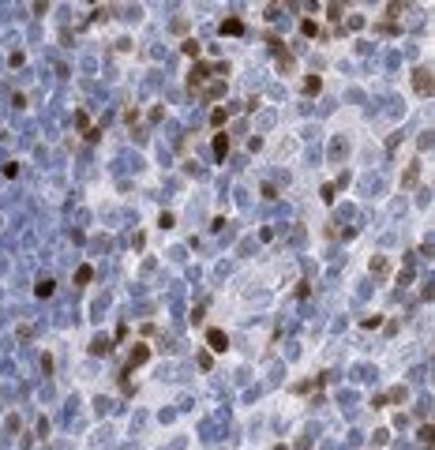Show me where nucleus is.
<instances>
[{
  "instance_id": "nucleus-14",
  "label": "nucleus",
  "mask_w": 435,
  "mask_h": 450,
  "mask_svg": "<svg viewBox=\"0 0 435 450\" xmlns=\"http://www.w3.org/2000/svg\"><path fill=\"white\" fill-rule=\"evenodd\" d=\"M372 270H375V274H386V259H372Z\"/></svg>"
},
{
  "instance_id": "nucleus-5",
  "label": "nucleus",
  "mask_w": 435,
  "mask_h": 450,
  "mask_svg": "<svg viewBox=\"0 0 435 450\" xmlns=\"http://www.w3.org/2000/svg\"><path fill=\"white\" fill-rule=\"evenodd\" d=\"M214 154H218V162L229 154V135H225V131H218V135H214Z\"/></svg>"
},
{
  "instance_id": "nucleus-8",
  "label": "nucleus",
  "mask_w": 435,
  "mask_h": 450,
  "mask_svg": "<svg viewBox=\"0 0 435 450\" xmlns=\"http://www.w3.org/2000/svg\"><path fill=\"white\" fill-rule=\"evenodd\" d=\"M53 289H57V285H53V278H42L34 293H38V297H53Z\"/></svg>"
},
{
  "instance_id": "nucleus-3",
  "label": "nucleus",
  "mask_w": 435,
  "mask_h": 450,
  "mask_svg": "<svg viewBox=\"0 0 435 450\" xmlns=\"http://www.w3.org/2000/svg\"><path fill=\"white\" fill-rule=\"evenodd\" d=\"M206 341H210L214 353H225V349H229V338H225L222 330H210V334H206Z\"/></svg>"
},
{
  "instance_id": "nucleus-12",
  "label": "nucleus",
  "mask_w": 435,
  "mask_h": 450,
  "mask_svg": "<svg viewBox=\"0 0 435 450\" xmlns=\"http://www.w3.org/2000/svg\"><path fill=\"white\" fill-rule=\"evenodd\" d=\"M300 34H308V38H315L319 34V26L311 23V19H304V23H300Z\"/></svg>"
},
{
  "instance_id": "nucleus-9",
  "label": "nucleus",
  "mask_w": 435,
  "mask_h": 450,
  "mask_svg": "<svg viewBox=\"0 0 435 450\" xmlns=\"http://www.w3.org/2000/svg\"><path fill=\"white\" fill-rule=\"evenodd\" d=\"M319 86H323V83H319V75H308L304 79V94H319Z\"/></svg>"
},
{
  "instance_id": "nucleus-4",
  "label": "nucleus",
  "mask_w": 435,
  "mask_h": 450,
  "mask_svg": "<svg viewBox=\"0 0 435 450\" xmlns=\"http://www.w3.org/2000/svg\"><path fill=\"white\" fill-rule=\"evenodd\" d=\"M206 98V102H214V98H222L225 94V79H218V83H210V86H203V90H199Z\"/></svg>"
},
{
  "instance_id": "nucleus-10",
  "label": "nucleus",
  "mask_w": 435,
  "mask_h": 450,
  "mask_svg": "<svg viewBox=\"0 0 435 450\" xmlns=\"http://www.w3.org/2000/svg\"><path fill=\"white\" fill-rule=\"evenodd\" d=\"M180 49H184V57H199V42H195V38H188Z\"/></svg>"
},
{
  "instance_id": "nucleus-13",
  "label": "nucleus",
  "mask_w": 435,
  "mask_h": 450,
  "mask_svg": "<svg viewBox=\"0 0 435 450\" xmlns=\"http://www.w3.org/2000/svg\"><path fill=\"white\" fill-rule=\"evenodd\" d=\"M225 117H229L225 109H214V113H210V124H214V128H222V124H225Z\"/></svg>"
},
{
  "instance_id": "nucleus-1",
  "label": "nucleus",
  "mask_w": 435,
  "mask_h": 450,
  "mask_svg": "<svg viewBox=\"0 0 435 450\" xmlns=\"http://www.w3.org/2000/svg\"><path fill=\"white\" fill-rule=\"evenodd\" d=\"M413 86H417V94H432V71L417 68V71H413Z\"/></svg>"
},
{
  "instance_id": "nucleus-6",
  "label": "nucleus",
  "mask_w": 435,
  "mask_h": 450,
  "mask_svg": "<svg viewBox=\"0 0 435 450\" xmlns=\"http://www.w3.org/2000/svg\"><path fill=\"white\" fill-rule=\"evenodd\" d=\"M222 34L240 38V34H244V23H240V19H225V23H222Z\"/></svg>"
},
{
  "instance_id": "nucleus-11",
  "label": "nucleus",
  "mask_w": 435,
  "mask_h": 450,
  "mask_svg": "<svg viewBox=\"0 0 435 450\" xmlns=\"http://www.w3.org/2000/svg\"><path fill=\"white\" fill-rule=\"evenodd\" d=\"M90 278H94V270H90V266H79V270H75V281H79V285H86Z\"/></svg>"
},
{
  "instance_id": "nucleus-7",
  "label": "nucleus",
  "mask_w": 435,
  "mask_h": 450,
  "mask_svg": "<svg viewBox=\"0 0 435 450\" xmlns=\"http://www.w3.org/2000/svg\"><path fill=\"white\" fill-rule=\"evenodd\" d=\"M109 349H113V345H109V338H105V334H98V338L90 341V353H98V357H102V353H109Z\"/></svg>"
},
{
  "instance_id": "nucleus-2",
  "label": "nucleus",
  "mask_w": 435,
  "mask_h": 450,
  "mask_svg": "<svg viewBox=\"0 0 435 450\" xmlns=\"http://www.w3.org/2000/svg\"><path fill=\"white\" fill-rule=\"evenodd\" d=\"M146 360H150V349L135 345V349H131V357H128V372H131V368H139V364H146Z\"/></svg>"
}]
</instances>
